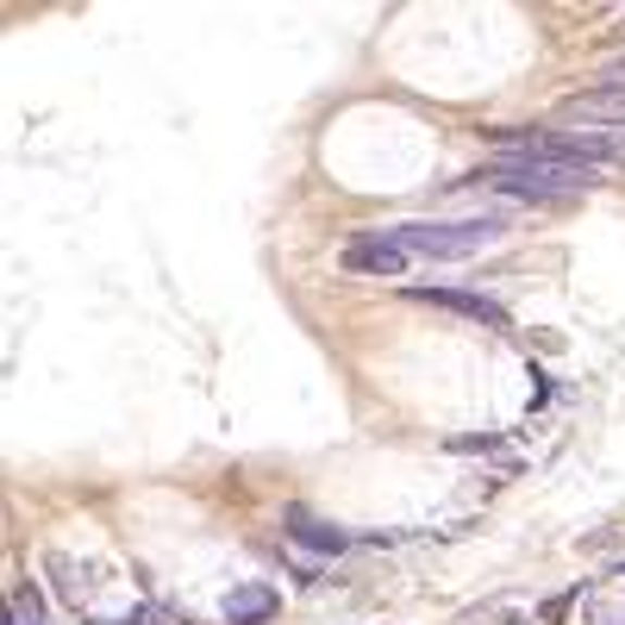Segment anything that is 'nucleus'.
I'll use <instances>...</instances> for the list:
<instances>
[{
    "mask_svg": "<svg viewBox=\"0 0 625 625\" xmlns=\"http://www.w3.org/2000/svg\"><path fill=\"white\" fill-rule=\"evenodd\" d=\"M500 232H507V213H488V220H413V225H395L388 238H395L407 257H475L482 245H495Z\"/></svg>",
    "mask_w": 625,
    "mask_h": 625,
    "instance_id": "obj_1",
    "label": "nucleus"
},
{
    "mask_svg": "<svg viewBox=\"0 0 625 625\" xmlns=\"http://www.w3.org/2000/svg\"><path fill=\"white\" fill-rule=\"evenodd\" d=\"M488 188L520 200H575L595 188V170H538V163H513V157H495L488 163Z\"/></svg>",
    "mask_w": 625,
    "mask_h": 625,
    "instance_id": "obj_2",
    "label": "nucleus"
},
{
    "mask_svg": "<svg viewBox=\"0 0 625 625\" xmlns=\"http://www.w3.org/2000/svg\"><path fill=\"white\" fill-rule=\"evenodd\" d=\"M338 263H345L350 275H400L407 270V250H400L388 232H357Z\"/></svg>",
    "mask_w": 625,
    "mask_h": 625,
    "instance_id": "obj_3",
    "label": "nucleus"
},
{
    "mask_svg": "<svg viewBox=\"0 0 625 625\" xmlns=\"http://www.w3.org/2000/svg\"><path fill=\"white\" fill-rule=\"evenodd\" d=\"M282 525H288V538H295V545L320 550V557H345V550L357 545V532H345V525L320 520L313 507H288V513H282Z\"/></svg>",
    "mask_w": 625,
    "mask_h": 625,
    "instance_id": "obj_4",
    "label": "nucleus"
},
{
    "mask_svg": "<svg viewBox=\"0 0 625 625\" xmlns=\"http://www.w3.org/2000/svg\"><path fill=\"white\" fill-rule=\"evenodd\" d=\"M420 300H432V307H450V313H463V320L488 325V332H507V307L488 295H463V288H413Z\"/></svg>",
    "mask_w": 625,
    "mask_h": 625,
    "instance_id": "obj_5",
    "label": "nucleus"
},
{
    "mask_svg": "<svg viewBox=\"0 0 625 625\" xmlns=\"http://www.w3.org/2000/svg\"><path fill=\"white\" fill-rule=\"evenodd\" d=\"M282 613V595L275 588H263V582H238L232 595H225V620L232 625H263Z\"/></svg>",
    "mask_w": 625,
    "mask_h": 625,
    "instance_id": "obj_6",
    "label": "nucleus"
},
{
    "mask_svg": "<svg viewBox=\"0 0 625 625\" xmlns=\"http://www.w3.org/2000/svg\"><path fill=\"white\" fill-rule=\"evenodd\" d=\"M563 120H588V125H607V120H625V95H575L563 100Z\"/></svg>",
    "mask_w": 625,
    "mask_h": 625,
    "instance_id": "obj_7",
    "label": "nucleus"
},
{
    "mask_svg": "<svg viewBox=\"0 0 625 625\" xmlns=\"http://www.w3.org/2000/svg\"><path fill=\"white\" fill-rule=\"evenodd\" d=\"M13 625H50L45 600H38V588H32V582H13Z\"/></svg>",
    "mask_w": 625,
    "mask_h": 625,
    "instance_id": "obj_8",
    "label": "nucleus"
},
{
    "mask_svg": "<svg viewBox=\"0 0 625 625\" xmlns=\"http://www.w3.org/2000/svg\"><path fill=\"white\" fill-rule=\"evenodd\" d=\"M450 450H457V457H482V450H488V457H500V450H507V438H488V432H463V438H445Z\"/></svg>",
    "mask_w": 625,
    "mask_h": 625,
    "instance_id": "obj_9",
    "label": "nucleus"
},
{
    "mask_svg": "<svg viewBox=\"0 0 625 625\" xmlns=\"http://www.w3.org/2000/svg\"><path fill=\"white\" fill-rule=\"evenodd\" d=\"M50 575L63 582V595H70V600H82V575L70 570V557H50Z\"/></svg>",
    "mask_w": 625,
    "mask_h": 625,
    "instance_id": "obj_10",
    "label": "nucleus"
},
{
    "mask_svg": "<svg viewBox=\"0 0 625 625\" xmlns=\"http://www.w3.org/2000/svg\"><path fill=\"white\" fill-rule=\"evenodd\" d=\"M582 595H588V588H563L557 600H545V620H563V613H570V607H575Z\"/></svg>",
    "mask_w": 625,
    "mask_h": 625,
    "instance_id": "obj_11",
    "label": "nucleus"
},
{
    "mask_svg": "<svg viewBox=\"0 0 625 625\" xmlns=\"http://www.w3.org/2000/svg\"><path fill=\"white\" fill-rule=\"evenodd\" d=\"M538 407H550V382L538 370H532V413H538Z\"/></svg>",
    "mask_w": 625,
    "mask_h": 625,
    "instance_id": "obj_12",
    "label": "nucleus"
},
{
    "mask_svg": "<svg viewBox=\"0 0 625 625\" xmlns=\"http://www.w3.org/2000/svg\"><path fill=\"white\" fill-rule=\"evenodd\" d=\"M113 625H163V613H150V607H138V613H125V620H113Z\"/></svg>",
    "mask_w": 625,
    "mask_h": 625,
    "instance_id": "obj_13",
    "label": "nucleus"
},
{
    "mask_svg": "<svg viewBox=\"0 0 625 625\" xmlns=\"http://www.w3.org/2000/svg\"><path fill=\"white\" fill-rule=\"evenodd\" d=\"M588 620L595 625H625V613H613V607H588Z\"/></svg>",
    "mask_w": 625,
    "mask_h": 625,
    "instance_id": "obj_14",
    "label": "nucleus"
}]
</instances>
